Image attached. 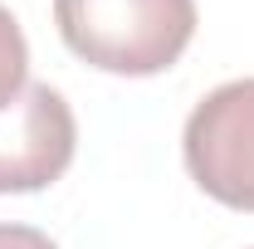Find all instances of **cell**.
I'll return each instance as SVG.
<instances>
[{
    "instance_id": "cell-1",
    "label": "cell",
    "mask_w": 254,
    "mask_h": 249,
    "mask_svg": "<svg viewBox=\"0 0 254 249\" xmlns=\"http://www.w3.org/2000/svg\"><path fill=\"white\" fill-rule=\"evenodd\" d=\"M54 25L83 63L152 78L186 54L195 0H54Z\"/></svg>"
},
{
    "instance_id": "cell-2",
    "label": "cell",
    "mask_w": 254,
    "mask_h": 249,
    "mask_svg": "<svg viewBox=\"0 0 254 249\" xmlns=\"http://www.w3.org/2000/svg\"><path fill=\"white\" fill-rule=\"evenodd\" d=\"M190 181L230 210L254 215V78L205 93L181 132Z\"/></svg>"
},
{
    "instance_id": "cell-3",
    "label": "cell",
    "mask_w": 254,
    "mask_h": 249,
    "mask_svg": "<svg viewBox=\"0 0 254 249\" xmlns=\"http://www.w3.org/2000/svg\"><path fill=\"white\" fill-rule=\"evenodd\" d=\"M78 147V123L59 88L25 83V93L0 108V195L54 186Z\"/></svg>"
},
{
    "instance_id": "cell-4",
    "label": "cell",
    "mask_w": 254,
    "mask_h": 249,
    "mask_svg": "<svg viewBox=\"0 0 254 249\" xmlns=\"http://www.w3.org/2000/svg\"><path fill=\"white\" fill-rule=\"evenodd\" d=\"M30 83V44L20 20L0 5V108H10Z\"/></svg>"
},
{
    "instance_id": "cell-5",
    "label": "cell",
    "mask_w": 254,
    "mask_h": 249,
    "mask_svg": "<svg viewBox=\"0 0 254 249\" xmlns=\"http://www.w3.org/2000/svg\"><path fill=\"white\" fill-rule=\"evenodd\" d=\"M0 249H59L34 225H0Z\"/></svg>"
}]
</instances>
